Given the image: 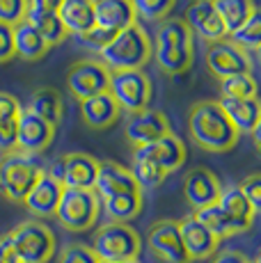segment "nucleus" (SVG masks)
Returning a JSON list of instances; mask_svg holds the SVG:
<instances>
[{
    "instance_id": "nucleus-22",
    "label": "nucleus",
    "mask_w": 261,
    "mask_h": 263,
    "mask_svg": "<svg viewBox=\"0 0 261 263\" xmlns=\"http://www.w3.org/2000/svg\"><path fill=\"white\" fill-rule=\"evenodd\" d=\"M220 108L238 135H248L261 124V105L257 99H227L220 96Z\"/></svg>"
},
{
    "instance_id": "nucleus-13",
    "label": "nucleus",
    "mask_w": 261,
    "mask_h": 263,
    "mask_svg": "<svg viewBox=\"0 0 261 263\" xmlns=\"http://www.w3.org/2000/svg\"><path fill=\"white\" fill-rule=\"evenodd\" d=\"M147 242H149V250L163 263H188L190 261L183 250L179 227L174 220H158L156 224L149 227Z\"/></svg>"
},
{
    "instance_id": "nucleus-31",
    "label": "nucleus",
    "mask_w": 261,
    "mask_h": 263,
    "mask_svg": "<svg viewBox=\"0 0 261 263\" xmlns=\"http://www.w3.org/2000/svg\"><path fill=\"white\" fill-rule=\"evenodd\" d=\"M26 21L42 34V39L48 44V48L55 46V44H60V42H64V39L69 37L67 30L62 28V23H60V18H58L55 12H42V9L28 7Z\"/></svg>"
},
{
    "instance_id": "nucleus-23",
    "label": "nucleus",
    "mask_w": 261,
    "mask_h": 263,
    "mask_svg": "<svg viewBox=\"0 0 261 263\" xmlns=\"http://www.w3.org/2000/svg\"><path fill=\"white\" fill-rule=\"evenodd\" d=\"M58 18L67 34L80 37L94 28V7L92 0H62L58 9Z\"/></svg>"
},
{
    "instance_id": "nucleus-44",
    "label": "nucleus",
    "mask_w": 261,
    "mask_h": 263,
    "mask_svg": "<svg viewBox=\"0 0 261 263\" xmlns=\"http://www.w3.org/2000/svg\"><path fill=\"white\" fill-rule=\"evenodd\" d=\"M250 135H252V138H254V144L259 146V144H261V124H259L257 128H254V130H252V133H250Z\"/></svg>"
},
{
    "instance_id": "nucleus-33",
    "label": "nucleus",
    "mask_w": 261,
    "mask_h": 263,
    "mask_svg": "<svg viewBox=\"0 0 261 263\" xmlns=\"http://www.w3.org/2000/svg\"><path fill=\"white\" fill-rule=\"evenodd\" d=\"M193 217H195L197 222H202V224L207 227L211 234L218 236L220 240H222V238H229V236H236L234 224L229 222V217L222 213V209H220L218 204L195 211V215H193Z\"/></svg>"
},
{
    "instance_id": "nucleus-19",
    "label": "nucleus",
    "mask_w": 261,
    "mask_h": 263,
    "mask_svg": "<svg viewBox=\"0 0 261 263\" xmlns=\"http://www.w3.org/2000/svg\"><path fill=\"white\" fill-rule=\"evenodd\" d=\"M94 7V25L105 32H122V30L135 25L138 16L130 0H92Z\"/></svg>"
},
{
    "instance_id": "nucleus-11",
    "label": "nucleus",
    "mask_w": 261,
    "mask_h": 263,
    "mask_svg": "<svg viewBox=\"0 0 261 263\" xmlns=\"http://www.w3.org/2000/svg\"><path fill=\"white\" fill-rule=\"evenodd\" d=\"M55 138V126L42 117H37L34 112H30L28 108H21L16 121V151L28 156H34L39 151H44Z\"/></svg>"
},
{
    "instance_id": "nucleus-2",
    "label": "nucleus",
    "mask_w": 261,
    "mask_h": 263,
    "mask_svg": "<svg viewBox=\"0 0 261 263\" xmlns=\"http://www.w3.org/2000/svg\"><path fill=\"white\" fill-rule=\"evenodd\" d=\"M154 60L165 73L177 76L193 64V32L183 18H165L156 30Z\"/></svg>"
},
{
    "instance_id": "nucleus-43",
    "label": "nucleus",
    "mask_w": 261,
    "mask_h": 263,
    "mask_svg": "<svg viewBox=\"0 0 261 263\" xmlns=\"http://www.w3.org/2000/svg\"><path fill=\"white\" fill-rule=\"evenodd\" d=\"M62 0H28V7L32 9H42V12H55L58 14Z\"/></svg>"
},
{
    "instance_id": "nucleus-16",
    "label": "nucleus",
    "mask_w": 261,
    "mask_h": 263,
    "mask_svg": "<svg viewBox=\"0 0 261 263\" xmlns=\"http://www.w3.org/2000/svg\"><path fill=\"white\" fill-rule=\"evenodd\" d=\"M62 190H64L62 183H58V181L51 179L46 172H42V176L34 181V185L30 188L26 199H23V206L28 209L30 215L39 217V220H44V217H53L55 211H58Z\"/></svg>"
},
{
    "instance_id": "nucleus-26",
    "label": "nucleus",
    "mask_w": 261,
    "mask_h": 263,
    "mask_svg": "<svg viewBox=\"0 0 261 263\" xmlns=\"http://www.w3.org/2000/svg\"><path fill=\"white\" fill-rule=\"evenodd\" d=\"M12 37H14V55H18L26 62H34V60L44 58L48 50V44L44 42L42 34L26 18L21 23L12 25Z\"/></svg>"
},
{
    "instance_id": "nucleus-46",
    "label": "nucleus",
    "mask_w": 261,
    "mask_h": 263,
    "mask_svg": "<svg viewBox=\"0 0 261 263\" xmlns=\"http://www.w3.org/2000/svg\"><path fill=\"white\" fill-rule=\"evenodd\" d=\"M250 263H259V259H252V261H250Z\"/></svg>"
},
{
    "instance_id": "nucleus-40",
    "label": "nucleus",
    "mask_w": 261,
    "mask_h": 263,
    "mask_svg": "<svg viewBox=\"0 0 261 263\" xmlns=\"http://www.w3.org/2000/svg\"><path fill=\"white\" fill-rule=\"evenodd\" d=\"M238 188L245 195V199L250 201V206L254 209V213H259L261 211V176L250 174L248 179H243V183H240Z\"/></svg>"
},
{
    "instance_id": "nucleus-36",
    "label": "nucleus",
    "mask_w": 261,
    "mask_h": 263,
    "mask_svg": "<svg viewBox=\"0 0 261 263\" xmlns=\"http://www.w3.org/2000/svg\"><path fill=\"white\" fill-rule=\"evenodd\" d=\"M174 3L177 0H130L135 16H142L147 21H165L174 9Z\"/></svg>"
},
{
    "instance_id": "nucleus-32",
    "label": "nucleus",
    "mask_w": 261,
    "mask_h": 263,
    "mask_svg": "<svg viewBox=\"0 0 261 263\" xmlns=\"http://www.w3.org/2000/svg\"><path fill=\"white\" fill-rule=\"evenodd\" d=\"M62 105L64 103H62L60 92H55L51 87H42L30 96L28 110L34 112L37 117H42L44 121H48L51 126H58L60 119H62Z\"/></svg>"
},
{
    "instance_id": "nucleus-34",
    "label": "nucleus",
    "mask_w": 261,
    "mask_h": 263,
    "mask_svg": "<svg viewBox=\"0 0 261 263\" xmlns=\"http://www.w3.org/2000/svg\"><path fill=\"white\" fill-rule=\"evenodd\" d=\"M232 37V44L238 46L240 50H257L259 44H261V14L254 12L252 16L248 18L243 25H240L236 32L229 34Z\"/></svg>"
},
{
    "instance_id": "nucleus-6",
    "label": "nucleus",
    "mask_w": 261,
    "mask_h": 263,
    "mask_svg": "<svg viewBox=\"0 0 261 263\" xmlns=\"http://www.w3.org/2000/svg\"><path fill=\"white\" fill-rule=\"evenodd\" d=\"M16 259L21 263H48L55 254V236L44 222L28 220L9 231Z\"/></svg>"
},
{
    "instance_id": "nucleus-25",
    "label": "nucleus",
    "mask_w": 261,
    "mask_h": 263,
    "mask_svg": "<svg viewBox=\"0 0 261 263\" xmlns=\"http://www.w3.org/2000/svg\"><path fill=\"white\" fill-rule=\"evenodd\" d=\"M144 149H147V154L156 160V165L165 172V174L177 172L185 160V146L172 130H170L167 135H163V138H158L156 142L144 144Z\"/></svg>"
},
{
    "instance_id": "nucleus-28",
    "label": "nucleus",
    "mask_w": 261,
    "mask_h": 263,
    "mask_svg": "<svg viewBox=\"0 0 261 263\" xmlns=\"http://www.w3.org/2000/svg\"><path fill=\"white\" fill-rule=\"evenodd\" d=\"M105 215L113 222L128 224V220H135L142 211V192H124V195H113L101 199Z\"/></svg>"
},
{
    "instance_id": "nucleus-12",
    "label": "nucleus",
    "mask_w": 261,
    "mask_h": 263,
    "mask_svg": "<svg viewBox=\"0 0 261 263\" xmlns=\"http://www.w3.org/2000/svg\"><path fill=\"white\" fill-rule=\"evenodd\" d=\"M124 133H126L128 142L133 146H144L156 142L158 138L170 133V121L160 110L154 108H144L138 112H130L124 126Z\"/></svg>"
},
{
    "instance_id": "nucleus-9",
    "label": "nucleus",
    "mask_w": 261,
    "mask_h": 263,
    "mask_svg": "<svg viewBox=\"0 0 261 263\" xmlns=\"http://www.w3.org/2000/svg\"><path fill=\"white\" fill-rule=\"evenodd\" d=\"M108 80L110 71L97 60H83L76 62L67 73V87L71 96L78 101L92 99V96L105 94L108 92Z\"/></svg>"
},
{
    "instance_id": "nucleus-42",
    "label": "nucleus",
    "mask_w": 261,
    "mask_h": 263,
    "mask_svg": "<svg viewBox=\"0 0 261 263\" xmlns=\"http://www.w3.org/2000/svg\"><path fill=\"white\" fill-rule=\"evenodd\" d=\"M213 263H250V259L238 250H225L215 256Z\"/></svg>"
},
{
    "instance_id": "nucleus-7",
    "label": "nucleus",
    "mask_w": 261,
    "mask_h": 263,
    "mask_svg": "<svg viewBox=\"0 0 261 263\" xmlns=\"http://www.w3.org/2000/svg\"><path fill=\"white\" fill-rule=\"evenodd\" d=\"M99 213H101V199L97 197L94 190H76V188H64L60 197L55 217L60 224L69 231H87L97 224Z\"/></svg>"
},
{
    "instance_id": "nucleus-45",
    "label": "nucleus",
    "mask_w": 261,
    "mask_h": 263,
    "mask_svg": "<svg viewBox=\"0 0 261 263\" xmlns=\"http://www.w3.org/2000/svg\"><path fill=\"white\" fill-rule=\"evenodd\" d=\"M101 263H138V261H101Z\"/></svg>"
},
{
    "instance_id": "nucleus-4",
    "label": "nucleus",
    "mask_w": 261,
    "mask_h": 263,
    "mask_svg": "<svg viewBox=\"0 0 261 263\" xmlns=\"http://www.w3.org/2000/svg\"><path fill=\"white\" fill-rule=\"evenodd\" d=\"M42 165L34 160V156L21 154V151H9L0 158V195L7 201L26 199L34 181L42 176Z\"/></svg>"
},
{
    "instance_id": "nucleus-37",
    "label": "nucleus",
    "mask_w": 261,
    "mask_h": 263,
    "mask_svg": "<svg viewBox=\"0 0 261 263\" xmlns=\"http://www.w3.org/2000/svg\"><path fill=\"white\" fill-rule=\"evenodd\" d=\"M60 263H101L92 247L83 245V242H71L60 252Z\"/></svg>"
},
{
    "instance_id": "nucleus-39",
    "label": "nucleus",
    "mask_w": 261,
    "mask_h": 263,
    "mask_svg": "<svg viewBox=\"0 0 261 263\" xmlns=\"http://www.w3.org/2000/svg\"><path fill=\"white\" fill-rule=\"evenodd\" d=\"M113 37H115L113 32H105V30H101V28H97V25H94L89 32L80 34V37H76V39H78V44L83 48L92 50V53H101V50L110 44V39H113Z\"/></svg>"
},
{
    "instance_id": "nucleus-29",
    "label": "nucleus",
    "mask_w": 261,
    "mask_h": 263,
    "mask_svg": "<svg viewBox=\"0 0 261 263\" xmlns=\"http://www.w3.org/2000/svg\"><path fill=\"white\" fill-rule=\"evenodd\" d=\"M130 174H133L135 183H138V188H158L160 183L165 181V172L156 165V160L152 158V156L147 154V149L144 146H135L133 149V170H130Z\"/></svg>"
},
{
    "instance_id": "nucleus-47",
    "label": "nucleus",
    "mask_w": 261,
    "mask_h": 263,
    "mask_svg": "<svg viewBox=\"0 0 261 263\" xmlns=\"http://www.w3.org/2000/svg\"><path fill=\"white\" fill-rule=\"evenodd\" d=\"M0 263H12V261H0Z\"/></svg>"
},
{
    "instance_id": "nucleus-3",
    "label": "nucleus",
    "mask_w": 261,
    "mask_h": 263,
    "mask_svg": "<svg viewBox=\"0 0 261 263\" xmlns=\"http://www.w3.org/2000/svg\"><path fill=\"white\" fill-rule=\"evenodd\" d=\"M101 64L108 71H126V69H142L152 58L149 37L138 23L117 32L101 53Z\"/></svg>"
},
{
    "instance_id": "nucleus-35",
    "label": "nucleus",
    "mask_w": 261,
    "mask_h": 263,
    "mask_svg": "<svg viewBox=\"0 0 261 263\" xmlns=\"http://www.w3.org/2000/svg\"><path fill=\"white\" fill-rule=\"evenodd\" d=\"M220 89L227 99H257V80L252 73H240L220 80Z\"/></svg>"
},
{
    "instance_id": "nucleus-27",
    "label": "nucleus",
    "mask_w": 261,
    "mask_h": 263,
    "mask_svg": "<svg viewBox=\"0 0 261 263\" xmlns=\"http://www.w3.org/2000/svg\"><path fill=\"white\" fill-rule=\"evenodd\" d=\"M21 115V103L12 94L0 92V151L9 154L16 149V121Z\"/></svg>"
},
{
    "instance_id": "nucleus-24",
    "label": "nucleus",
    "mask_w": 261,
    "mask_h": 263,
    "mask_svg": "<svg viewBox=\"0 0 261 263\" xmlns=\"http://www.w3.org/2000/svg\"><path fill=\"white\" fill-rule=\"evenodd\" d=\"M119 112L122 110L117 108L108 92L80 101V117L89 128H108L119 119Z\"/></svg>"
},
{
    "instance_id": "nucleus-41",
    "label": "nucleus",
    "mask_w": 261,
    "mask_h": 263,
    "mask_svg": "<svg viewBox=\"0 0 261 263\" xmlns=\"http://www.w3.org/2000/svg\"><path fill=\"white\" fill-rule=\"evenodd\" d=\"M14 58V37H12V25L0 23V64Z\"/></svg>"
},
{
    "instance_id": "nucleus-14",
    "label": "nucleus",
    "mask_w": 261,
    "mask_h": 263,
    "mask_svg": "<svg viewBox=\"0 0 261 263\" xmlns=\"http://www.w3.org/2000/svg\"><path fill=\"white\" fill-rule=\"evenodd\" d=\"M177 227H179V236H181V242H183V250L190 261L209 259V256H213L218 252L220 238L211 234L207 227L195 220L193 215L177 222Z\"/></svg>"
},
{
    "instance_id": "nucleus-18",
    "label": "nucleus",
    "mask_w": 261,
    "mask_h": 263,
    "mask_svg": "<svg viewBox=\"0 0 261 263\" xmlns=\"http://www.w3.org/2000/svg\"><path fill=\"white\" fill-rule=\"evenodd\" d=\"M220 190H222V185H220L218 176L204 167L190 170L183 181V195L195 211L213 206L220 197Z\"/></svg>"
},
{
    "instance_id": "nucleus-21",
    "label": "nucleus",
    "mask_w": 261,
    "mask_h": 263,
    "mask_svg": "<svg viewBox=\"0 0 261 263\" xmlns=\"http://www.w3.org/2000/svg\"><path fill=\"white\" fill-rule=\"evenodd\" d=\"M215 204L222 209V213L229 217V222L234 224L236 234H243V231H248L250 227H252L254 217V209L250 206V201L245 199V195L240 192L238 185H227V188L220 190V197Z\"/></svg>"
},
{
    "instance_id": "nucleus-5",
    "label": "nucleus",
    "mask_w": 261,
    "mask_h": 263,
    "mask_svg": "<svg viewBox=\"0 0 261 263\" xmlns=\"http://www.w3.org/2000/svg\"><path fill=\"white\" fill-rule=\"evenodd\" d=\"M140 250V234L130 224L108 222L94 234L92 252L99 261H138Z\"/></svg>"
},
{
    "instance_id": "nucleus-20",
    "label": "nucleus",
    "mask_w": 261,
    "mask_h": 263,
    "mask_svg": "<svg viewBox=\"0 0 261 263\" xmlns=\"http://www.w3.org/2000/svg\"><path fill=\"white\" fill-rule=\"evenodd\" d=\"M94 192H97L99 199L113 195H124V192H142L135 183L130 170L122 167L117 163H99L97 172V181H94Z\"/></svg>"
},
{
    "instance_id": "nucleus-10",
    "label": "nucleus",
    "mask_w": 261,
    "mask_h": 263,
    "mask_svg": "<svg viewBox=\"0 0 261 263\" xmlns=\"http://www.w3.org/2000/svg\"><path fill=\"white\" fill-rule=\"evenodd\" d=\"M207 67L211 69V73L218 76L220 80L232 78V76L240 73H250L252 62H250L248 53L240 50L238 46H234L227 39L209 44L207 48Z\"/></svg>"
},
{
    "instance_id": "nucleus-1",
    "label": "nucleus",
    "mask_w": 261,
    "mask_h": 263,
    "mask_svg": "<svg viewBox=\"0 0 261 263\" xmlns=\"http://www.w3.org/2000/svg\"><path fill=\"white\" fill-rule=\"evenodd\" d=\"M188 130L195 144L215 154L229 151L240 138L218 101H202L193 105L188 115Z\"/></svg>"
},
{
    "instance_id": "nucleus-38",
    "label": "nucleus",
    "mask_w": 261,
    "mask_h": 263,
    "mask_svg": "<svg viewBox=\"0 0 261 263\" xmlns=\"http://www.w3.org/2000/svg\"><path fill=\"white\" fill-rule=\"evenodd\" d=\"M28 0H0V23L16 25L26 18Z\"/></svg>"
},
{
    "instance_id": "nucleus-15",
    "label": "nucleus",
    "mask_w": 261,
    "mask_h": 263,
    "mask_svg": "<svg viewBox=\"0 0 261 263\" xmlns=\"http://www.w3.org/2000/svg\"><path fill=\"white\" fill-rule=\"evenodd\" d=\"M183 23L188 25L190 32H195L197 37H202L204 42H209V44L220 42V39L227 37L225 25L213 7V0H193L188 12H185Z\"/></svg>"
},
{
    "instance_id": "nucleus-17",
    "label": "nucleus",
    "mask_w": 261,
    "mask_h": 263,
    "mask_svg": "<svg viewBox=\"0 0 261 263\" xmlns=\"http://www.w3.org/2000/svg\"><path fill=\"white\" fill-rule=\"evenodd\" d=\"M62 163V188H76V190H94L97 181L99 160L89 154H67L60 158Z\"/></svg>"
},
{
    "instance_id": "nucleus-8",
    "label": "nucleus",
    "mask_w": 261,
    "mask_h": 263,
    "mask_svg": "<svg viewBox=\"0 0 261 263\" xmlns=\"http://www.w3.org/2000/svg\"><path fill=\"white\" fill-rule=\"evenodd\" d=\"M108 94L113 96L119 110L138 112V110L149 108V103H152V80L140 69L110 71Z\"/></svg>"
},
{
    "instance_id": "nucleus-30",
    "label": "nucleus",
    "mask_w": 261,
    "mask_h": 263,
    "mask_svg": "<svg viewBox=\"0 0 261 263\" xmlns=\"http://www.w3.org/2000/svg\"><path fill=\"white\" fill-rule=\"evenodd\" d=\"M213 7H215V12H218L227 34L236 32L240 25L257 12L252 0H213Z\"/></svg>"
}]
</instances>
